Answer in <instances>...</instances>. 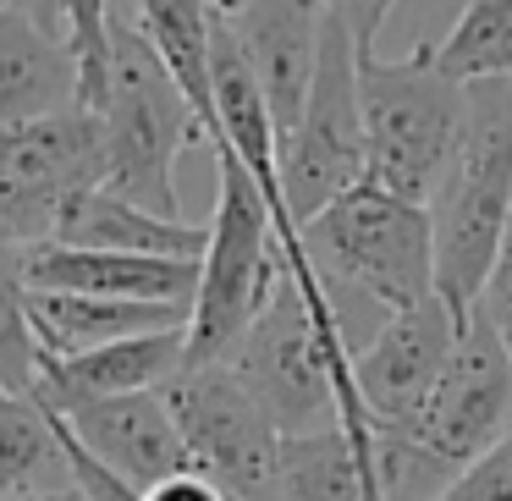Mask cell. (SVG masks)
<instances>
[{"instance_id": "27", "label": "cell", "mask_w": 512, "mask_h": 501, "mask_svg": "<svg viewBox=\"0 0 512 501\" xmlns=\"http://www.w3.org/2000/svg\"><path fill=\"white\" fill-rule=\"evenodd\" d=\"M138 501H226L221 485H210L204 474H193V468H182V474L160 479V485H149Z\"/></svg>"}, {"instance_id": "7", "label": "cell", "mask_w": 512, "mask_h": 501, "mask_svg": "<svg viewBox=\"0 0 512 501\" xmlns=\"http://www.w3.org/2000/svg\"><path fill=\"white\" fill-rule=\"evenodd\" d=\"M364 182V116H358V50L336 17H325L320 67L298 122L276 144V188L292 226L314 221L331 199Z\"/></svg>"}, {"instance_id": "9", "label": "cell", "mask_w": 512, "mask_h": 501, "mask_svg": "<svg viewBox=\"0 0 512 501\" xmlns=\"http://www.w3.org/2000/svg\"><path fill=\"white\" fill-rule=\"evenodd\" d=\"M386 430L402 435L435 474H446V485L512 430V364L479 314L463 320L452 358L441 364L424 402Z\"/></svg>"}, {"instance_id": "20", "label": "cell", "mask_w": 512, "mask_h": 501, "mask_svg": "<svg viewBox=\"0 0 512 501\" xmlns=\"http://www.w3.org/2000/svg\"><path fill=\"white\" fill-rule=\"evenodd\" d=\"M138 34L177 83L199 133L215 144V94H210V6L204 0H138Z\"/></svg>"}, {"instance_id": "11", "label": "cell", "mask_w": 512, "mask_h": 501, "mask_svg": "<svg viewBox=\"0 0 512 501\" xmlns=\"http://www.w3.org/2000/svg\"><path fill=\"white\" fill-rule=\"evenodd\" d=\"M463 325L441 309V298H424L419 309H402L353 353V391L369 424H402L435 386L441 364Z\"/></svg>"}, {"instance_id": "28", "label": "cell", "mask_w": 512, "mask_h": 501, "mask_svg": "<svg viewBox=\"0 0 512 501\" xmlns=\"http://www.w3.org/2000/svg\"><path fill=\"white\" fill-rule=\"evenodd\" d=\"M6 6H17L23 17H34L45 34H61V39H67V0H6Z\"/></svg>"}, {"instance_id": "1", "label": "cell", "mask_w": 512, "mask_h": 501, "mask_svg": "<svg viewBox=\"0 0 512 501\" xmlns=\"http://www.w3.org/2000/svg\"><path fill=\"white\" fill-rule=\"evenodd\" d=\"M298 232L303 254L314 265V287H320L325 309H331L336 331L347 336L353 353L391 314L435 298L430 215L419 204L380 193L375 182L347 188Z\"/></svg>"}, {"instance_id": "23", "label": "cell", "mask_w": 512, "mask_h": 501, "mask_svg": "<svg viewBox=\"0 0 512 501\" xmlns=\"http://www.w3.org/2000/svg\"><path fill=\"white\" fill-rule=\"evenodd\" d=\"M39 380V342L34 320H28V281L17 248L0 243V391L12 397H34Z\"/></svg>"}, {"instance_id": "19", "label": "cell", "mask_w": 512, "mask_h": 501, "mask_svg": "<svg viewBox=\"0 0 512 501\" xmlns=\"http://www.w3.org/2000/svg\"><path fill=\"white\" fill-rule=\"evenodd\" d=\"M270 501H375L369 452L342 424L314 435H281Z\"/></svg>"}, {"instance_id": "2", "label": "cell", "mask_w": 512, "mask_h": 501, "mask_svg": "<svg viewBox=\"0 0 512 501\" xmlns=\"http://www.w3.org/2000/svg\"><path fill=\"white\" fill-rule=\"evenodd\" d=\"M226 364L248 386V397L265 408L276 435H314L342 424L369 452V419L353 391V347L336 331L314 281L298 287L281 270L270 303L259 309V320L248 325V336Z\"/></svg>"}, {"instance_id": "26", "label": "cell", "mask_w": 512, "mask_h": 501, "mask_svg": "<svg viewBox=\"0 0 512 501\" xmlns=\"http://www.w3.org/2000/svg\"><path fill=\"white\" fill-rule=\"evenodd\" d=\"M320 12L347 28V39H353L358 56H375V39H380V28L391 23L397 0H320Z\"/></svg>"}, {"instance_id": "18", "label": "cell", "mask_w": 512, "mask_h": 501, "mask_svg": "<svg viewBox=\"0 0 512 501\" xmlns=\"http://www.w3.org/2000/svg\"><path fill=\"white\" fill-rule=\"evenodd\" d=\"M39 358H78L94 347L127 342L144 331L188 325V309L177 303H122V298H67V292H28Z\"/></svg>"}, {"instance_id": "10", "label": "cell", "mask_w": 512, "mask_h": 501, "mask_svg": "<svg viewBox=\"0 0 512 501\" xmlns=\"http://www.w3.org/2000/svg\"><path fill=\"white\" fill-rule=\"evenodd\" d=\"M171 419H177L188 468L226 490V501H270L276 474V424L265 419L232 364H182L160 386Z\"/></svg>"}, {"instance_id": "29", "label": "cell", "mask_w": 512, "mask_h": 501, "mask_svg": "<svg viewBox=\"0 0 512 501\" xmlns=\"http://www.w3.org/2000/svg\"><path fill=\"white\" fill-rule=\"evenodd\" d=\"M12 501H89L83 490H39V496H12Z\"/></svg>"}, {"instance_id": "13", "label": "cell", "mask_w": 512, "mask_h": 501, "mask_svg": "<svg viewBox=\"0 0 512 501\" xmlns=\"http://www.w3.org/2000/svg\"><path fill=\"white\" fill-rule=\"evenodd\" d=\"M237 50H243L248 72H254L259 94H265L276 144L292 122H298L303 100H309L314 67H320V39H325V12L320 0H243L232 17Z\"/></svg>"}, {"instance_id": "6", "label": "cell", "mask_w": 512, "mask_h": 501, "mask_svg": "<svg viewBox=\"0 0 512 501\" xmlns=\"http://www.w3.org/2000/svg\"><path fill=\"white\" fill-rule=\"evenodd\" d=\"M281 248L270 210L232 155H215V215L204 226L199 287L188 303L182 364H226L281 281Z\"/></svg>"}, {"instance_id": "17", "label": "cell", "mask_w": 512, "mask_h": 501, "mask_svg": "<svg viewBox=\"0 0 512 501\" xmlns=\"http://www.w3.org/2000/svg\"><path fill=\"white\" fill-rule=\"evenodd\" d=\"M67 248H105V254H144V259H188L199 265L204 254V226L193 221H166L155 210H138L111 188H89L67 204L56 237Z\"/></svg>"}, {"instance_id": "4", "label": "cell", "mask_w": 512, "mask_h": 501, "mask_svg": "<svg viewBox=\"0 0 512 501\" xmlns=\"http://www.w3.org/2000/svg\"><path fill=\"white\" fill-rule=\"evenodd\" d=\"M100 122V155H105V182L100 188L122 193L138 210H155L166 221H182L177 199V160L193 144L199 122L182 105L177 83L166 78L160 56L138 23L111 12V39H105V83L100 100L89 105Z\"/></svg>"}, {"instance_id": "14", "label": "cell", "mask_w": 512, "mask_h": 501, "mask_svg": "<svg viewBox=\"0 0 512 501\" xmlns=\"http://www.w3.org/2000/svg\"><path fill=\"white\" fill-rule=\"evenodd\" d=\"M28 292H67V298H122V303H177L188 309L199 287V265L188 259L105 254V248L34 243L17 248Z\"/></svg>"}, {"instance_id": "8", "label": "cell", "mask_w": 512, "mask_h": 501, "mask_svg": "<svg viewBox=\"0 0 512 501\" xmlns=\"http://www.w3.org/2000/svg\"><path fill=\"white\" fill-rule=\"evenodd\" d=\"M100 182V122L83 105L34 116V122H0V243H50L67 204Z\"/></svg>"}, {"instance_id": "30", "label": "cell", "mask_w": 512, "mask_h": 501, "mask_svg": "<svg viewBox=\"0 0 512 501\" xmlns=\"http://www.w3.org/2000/svg\"><path fill=\"white\" fill-rule=\"evenodd\" d=\"M204 6H210V12H215V17H232V12H237V6H243V0H204Z\"/></svg>"}, {"instance_id": "21", "label": "cell", "mask_w": 512, "mask_h": 501, "mask_svg": "<svg viewBox=\"0 0 512 501\" xmlns=\"http://www.w3.org/2000/svg\"><path fill=\"white\" fill-rule=\"evenodd\" d=\"M39 490H78L56 413L39 408L34 397L0 391V501L39 496Z\"/></svg>"}, {"instance_id": "25", "label": "cell", "mask_w": 512, "mask_h": 501, "mask_svg": "<svg viewBox=\"0 0 512 501\" xmlns=\"http://www.w3.org/2000/svg\"><path fill=\"white\" fill-rule=\"evenodd\" d=\"M474 314L490 325V336L501 342V353H507V364H512V215H507V232H501L496 259H490L485 287H479Z\"/></svg>"}, {"instance_id": "3", "label": "cell", "mask_w": 512, "mask_h": 501, "mask_svg": "<svg viewBox=\"0 0 512 501\" xmlns=\"http://www.w3.org/2000/svg\"><path fill=\"white\" fill-rule=\"evenodd\" d=\"M424 215L435 248V298L463 325L512 215V83L463 89V133Z\"/></svg>"}, {"instance_id": "24", "label": "cell", "mask_w": 512, "mask_h": 501, "mask_svg": "<svg viewBox=\"0 0 512 501\" xmlns=\"http://www.w3.org/2000/svg\"><path fill=\"white\" fill-rule=\"evenodd\" d=\"M435 501H512V430L463 468Z\"/></svg>"}, {"instance_id": "22", "label": "cell", "mask_w": 512, "mask_h": 501, "mask_svg": "<svg viewBox=\"0 0 512 501\" xmlns=\"http://www.w3.org/2000/svg\"><path fill=\"white\" fill-rule=\"evenodd\" d=\"M430 61L452 83H512V0H468Z\"/></svg>"}, {"instance_id": "16", "label": "cell", "mask_w": 512, "mask_h": 501, "mask_svg": "<svg viewBox=\"0 0 512 501\" xmlns=\"http://www.w3.org/2000/svg\"><path fill=\"white\" fill-rule=\"evenodd\" d=\"M67 105H78V61L67 39L0 0V122H34Z\"/></svg>"}, {"instance_id": "15", "label": "cell", "mask_w": 512, "mask_h": 501, "mask_svg": "<svg viewBox=\"0 0 512 501\" xmlns=\"http://www.w3.org/2000/svg\"><path fill=\"white\" fill-rule=\"evenodd\" d=\"M182 347H188V336H182V325H171V331H144V336L94 347V353H78V358H39L34 402L50 413H72L83 402L160 391L182 369Z\"/></svg>"}, {"instance_id": "5", "label": "cell", "mask_w": 512, "mask_h": 501, "mask_svg": "<svg viewBox=\"0 0 512 501\" xmlns=\"http://www.w3.org/2000/svg\"><path fill=\"white\" fill-rule=\"evenodd\" d=\"M358 116L364 182L424 210L463 133V83L435 72L430 45L402 61L358 56Z\"/></svg>"}, {"instance_id": "12", "label": "cell", "mask_w": 512, "mask_h": 501, "mask_svg": "<svg viewBox=\"0 0 512 501\" xmlns=\"http://www.w3.org/2000/svg\"><path fill=\"white\" fill-rule=\"evenodd\" d=\"M56 419H61V430L72 435V446H78L100 474H111L122 490H133V496H144L149 485H160V479L188 468L177 419H171L160 391L83 402V408L56 413Z\"/></svg>"}]
</instances>
